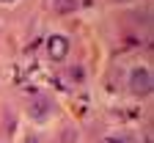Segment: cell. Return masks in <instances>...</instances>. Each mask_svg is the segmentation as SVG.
I'll list each match as a JSON object with an SVG mask.
<instances>
[{
    "instance_id": "cell-1",
    "label": "cell",
    "mask_w": 154,
    "mask_h": 143,
    "mask_svg": "<svg viewBox=\"0 0 154 143\" xmlns=\"http://www.w3.org/2000/svg\"><path fill=\"white\" fill-rule=\"evenodd\" d=\"M151 72L146 69V66H135L132 72H129V91L132 94H138V96H143V94H149L151 91Z\"/></svg>"
},
{
    "instance_id": "cell-2",
    "label": "cell",
    "mask_w": 154,
    "mask_h": 143,
    "mask_svg": "<svg viewBox=\"0 0 154 143\" xmlns=\"http://www.w3.org/2000/svg\"><path fill=\"white\" fill-rule=\"evenodd\" d=\"M66 50H69V42H66V39H63V36H52V42H50V55H52V58H63Z\"/></svg>"
},
{
    "instance_id": "cell-3",
    "label": "cell",
    "mask_w": 154,
    "mask_h": 143,
    "mask_svg": "<svg viewBox=\"0 0 154 143\" xmlns=\"http://www.w3.org/2000/svg\"><path fill=\"white\" fill-rule=\"evenodd\" d=\"M105 143H124V140H116V138H110V140H105Z\"/></svg>"
},
{
    "instance_id": "cell-4",
    "label": "cell",
    "mask_w": 154,
    "mask_h": 143,
    "mask_svg": "<svg viewBox=\"0 0 154 143\" xmlns=\"http://www.w3.org/2000/svg\"><path fill=\"white\" fill-rule=\"evenodd\" d=\"M0 3H14V0H0Z\"/></svg>"
},
{
    "instance_id": "cell-5",
    "label": "cell",
    "mask_w": 154,
    "mask_h": 143,
    "mask_svg": "<svg viewBox=\"0 0 154 143\" xmlns=\"http://www.w3.org/2000/svg\"><path fill=\"white\" fill-rule=\"evenodd\" d=\"M28 143H38V140H28Z\"/></svg>"
}]
</instances>
